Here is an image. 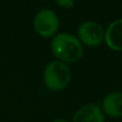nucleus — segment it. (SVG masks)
<instances>
[{"label":"nucleus","instance_id":"obj_3","mask_svg":"<svg viewBox=\"0 0 122 122\" xmlns=\"http://www.w3.org/2000/svg\"><path fill=\"white\" fill-rule=\"evenodd\" d=\"M33 27L36 30V32L44 37V38H49L55 36V33L57 32L58 27H59V20L58 17L55 14V12L52 10L45 8L39 11L33 20Z\"/></svg>","mask_w":122,"mask_h":122},{"label":"nucleus","instance_id":"obj_7","mask_svg":"<svg viewBox=\"0 0 122 122\" xmlns=\"http://www.w3.org/2000/svg\"><path fill=\"white\" fill-rule=\"evenodd\" d=\"M103 110L112 117H122V92H110L102 102Z\"/></svg>","mask_w":122,"mask_h":122},{"label":"nucleus","instance_id":"obj_5","mask_svg":"<svg viewBox=\"0 0 122 122\" xmlns=\"http://www.w3.org/2000/svg\"><path fill=\"white\" fill-rule=\"evenodd\" d=\"M72 122H104V114L97 104L89 103L75 113Z\"/></svg>","mask_w":122,"mask_h":122},{"label":"nucleus","instance_id":"obj_9","mask_svg":"<svg viewBox=\"0 0 122 122\" xmlns=\"http://www.w3.org/2000/svg\"><path fill=\"white\" fill-rule=\"evenodd\" d=\"M52 122H68L66 120H63V119H57V120H55V121Z\"/></svg>","mask_w":122,"mask_h":122},{"label":"nucleus","instance_id":"obj_8","mask_svg":"<svg viewBox=\"0 0 122 122\" xmlns=\"http://www.w3.org/2000/svg\"><path fill=\"white\" fill-rule=\"evenodd\" d=\"M56 1L61 7H64V8H71L75 4L74 0H56Z\"/></svg>","mask_w":122,"mask_h":122},{"label":"nucleus","instance_id":"obj_4","mask_svg":"<svg viewBox=\"0 0 122 122\" xmlns=\"http://www.w3.org/2000/svg\"><path fill=\"white\" fill-rule=\"evenodd\" d=\"M78 37L88 46H97L104 41V30L97 21H85L78 29Z\"/></svg>","mask_w":122,"mask_h":122},{"label":"nucleus","instance_id":"obj_6","mask_svg":"<svg viewBox=\"0 0 122 122\" xmlns=\"http://www.w3.org/2000/svg\"><path fill=\"white\" fill-rule=\"evenodd\" d=\"M104 41L114 51H122V19L113 21L104 31Z\"/></svg>","mask_w":122,"mask_h":122},{"label":"nucleus","instance_id":"obj_1","mask_svg":"<svg viewBox=\"0 0 122 122\" xmlns=\"http://www.w3.org/2000/svg\"><path fill=\"white\" fill-rule=\"evenodd\" d=\"M52 53L63 63H75L83 55V46L80 39L70 33H59L51 41Z\"/></svg>","mask_w":122,"mask_h":122},{"label":"nucleus","instance_id":"obj_2","mask_svg":"<svg viewBox=\"0 0 122 122\" xmlns=\"http://www.w3.org/2000/svg\"><path fill=\"white\" fill-rule=\"evenodd\" d=\"M43 77L45 85L50 90L59 91L69 85L71 81V70L65 63L61 61H53L45 68Z\"/></svg>","mask_w":122,"mask_h":122}]
</instances>
